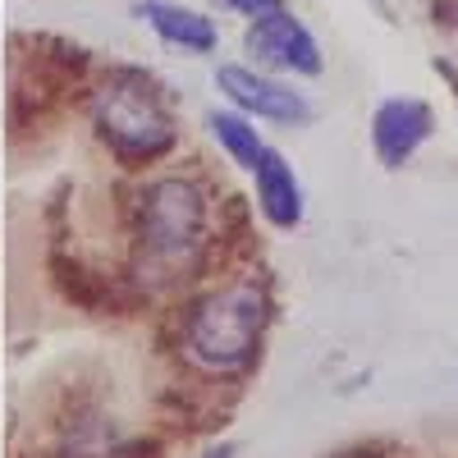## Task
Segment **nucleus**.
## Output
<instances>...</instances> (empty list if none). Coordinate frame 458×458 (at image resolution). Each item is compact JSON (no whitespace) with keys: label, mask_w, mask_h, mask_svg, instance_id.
<instances>
[{"label":"nucleus","mask_w":458,"mask_h":458,"mask_svg":"<svg viewBox=\"0 0 458 458\" xmlns=\"http://www.w3.org/2000/svg\"><path fill=\"white\" fill-rule=\"evenodd\" d=\"M92 124L110 157L129 170L157 165L179 138L165 92L147 69L133 64H110L106 79L92 88Z\"/></svg>","instance_id":"obj_1"},{"label":"nucleus","mask_w":458,"mask_h":458,"mask_svg":"<svg viewBox=\"0 0 458 458\" xmlns=\"http://www.w3.org/2000/svg\"><path fill=\"white\" fill-rule=\"evenodd\" d=\"M207 248V198L193 179H157L138 198V280L165 284Z\"/></svg>","instance_id":"obj_2"},{"label":"nucleus","mask_w":458,"mask_h":458,"mask_svg":"<svg viewBox=\"0 0 458 458\" xmlns=\"http://www.w3.org/2000/svg\"><path fill=\"white\" fill-rule=\"evenodd\" d=\"M266 317H271V302H266V293L252 280L225 284L188 308L183 349L202 371H216V376L243 371L261 349Z\"/></svg>","instance_id":"obj_3"},{"label":"nucleus","mask_w":458,"mask_h":458,"mask_svg":"<svg viewBox=\"0 0 458 458\" xmlns=\"http://www.w3.org/2000/svg\"><path fill=\"white\" fill-rule=\"evenodd\" d=\"M243 51L261 64V69H280V73H302V79H317L326 69V55H321V42L312 37V28L302 23L289 5L261 14V19H248V32H243Z\"/></svg>","instance_id":"obj_4"},{"label":"nucleus","mask_w":458,"mask_h":458,"mask_svg":"<svg viewBox=\"0 0 458 458\" xmlns=\"http://www.w3.org/2000/svg\"><path fill=\"white\" fill-rule=\"evenodd\" d=\"M216 88L243 110L248 120H271V124H308L312 120V101L302 97L293 83L276 79L271 69H252V64H220L216 69Z\"/></svg>","instance_id":"obj_5"},{"label":"nucleus","mask_w":458,"mask_h":458,"mask_svg":"<svg viewBox=\"0 0 458 458\" xmlns=\"http://www.w3.org/2000/svg\"><path fill=\"white\" fill-rule=\"evenodd\" d=\"M431 133H436V110L417 97H390L371 114V147L386 170H403Z\"/></svg>","instance_id":"obj_6"},{"label":"nucleus","mask_w":458,"mask_h":458,"mask_svg":"<svg viewBox=\"0 0 458 458\" xmlns=\"http://www.w3.org/2000/svg\"><path fill=\"white\" fill-rule=\"evenodd\" d=\"M252 179H257V207H261V216L271 220L276 229H298L308 202H302V183H298L293 165L284 161V151L266 147L257 157V165H252Z\"/></svg>","instance_id":"obj_7"},{"label":"nucleus","mask_w":458,"mask_h":458,"mask_svg":"<svg viewBox=\"0 0 458 458\" xmlns=\"http://www.w3.org/2000/svg\"><path fill=\"white\" fill-rule=\"evenodd\" d=\"M138 14L165 47H174L183 55H211L220 47V28L202 10H188L179 0H142Z\"/></svg>","instance_id":"obj_8"},{"label":"nucleus","mask_w":458,"mask_h":458,"mask_svg":"<svg viewBox=\"0 0 458 458\" xmlns=\"http://www.w3.org/2000/svg\"><path fill=\"white\" fill-rule=\"evenodd\" d=\"M51 271H55V284H60V293L69 298V302H79V308H88V312H124L129 302H120V293H114V284L106 280V276H92V271H83L79 261H69V257H51Z\"/></svg>","instance_id":"obj_9"},{"label":"nucleus","mask_w":458,"mask_h":458,"mask_svg":"<svg viewBox=\"0 0 458 458\" xmlns=\"http://www.w3.org/2000/svg\"><path fill=\"white\" fill-rule=\"evenodd\" d=\"M211 133H216V142L234 157L243 170H252L257 165V157L266 151V142H261V133H257V124L248 120L243 110H211Z\"/></svg>","instance_id":"obj_10"},{"label":"nucleus","mask_w":458,"mask_h":458,"mask_svg":"<svg viewBox=\"0 0 458 458\" xmlns=\"http://www.w3.org/2000/svg\"><path fill=\"white\" fill-rule=\"evenodd\" d=\"M225 10H234V14H243V19H261V14H271V10H280L284 0H220Z\"/></svg>","instance_id":"obj_11"},{"label":"nucleus","mask_w":458,"mask_h":458,"mask_svg":"<svg viewBox=\"0 0 458 458\" xmlns=\"http://www.w3.org/2000/svg\"><path fill=\"white\" fill-rule=\"evenodd\" d=\"M234 454H239L234 445H220V449H211V454H202V458H234Z\"/></svg>","instance_id":"obj_12"}]
</instances>
